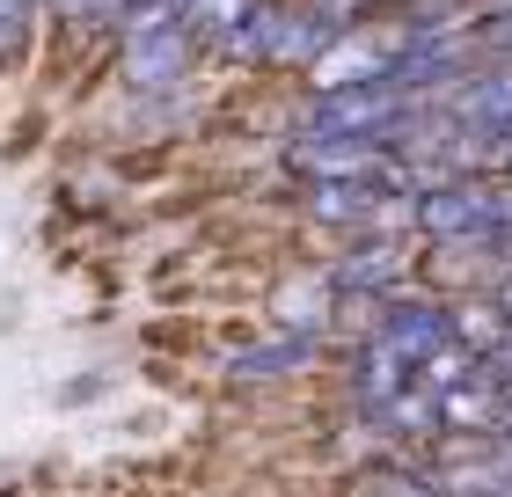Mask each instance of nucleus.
I'll return each mask as SVG.
<instances>
[{"mask_svg":"<svg viewBox=\"0 0 512 497\" xmlns=\"http://www.w3.org/2000/svg\"><path fill=\"white\" fill-rule=\"evenodd\" d=\"M322 359V337H293V329H264L249 351H235L227 359V373L235 381H278V373H300Z\"/></svg>","mask_w":512,"mask_h":497,"instance_id":"0eeeda50","label":"nucleus"},{"mask_svg":"<svg viewBox=\"0 0 512 497\" xmlns=\"http://www.w3.org/2000/svg\"><path fill=\"white\" fill-rule=\"evenodd\" d=\"M366 81H388V44L366 37V30H344L330 52L308 66V96H330V88H366Z\"/></svg>","mask_w":512,"mask_h":497,"instance_id":"423d86ee","label":"nucleus"},{"mask_svg":"<svg viewBox=\"0 0 512 497\" xmlns=\"http://www.w3.org/2000/svg\"><path fill=\"white\" fill-rule=\"evenodd\" d=\"M249 8H256V0H191V8H183V37H191L198 52H220V44L242 30Z\"/></svg>","mask_w":512,"mask_h":497,"instance_id":"6e6552de","label":"nucleus"},{"mask_svg":"<svg viewBox=\"0 0 512 497\" xmlns=\"http://www.w3.org/2000/svg\"><path fill=\"white\" fill-rule=\"evenodd\" d=\"M439 117H447L454 139H469V147L512 154V59H483L469 81H454L447 96H439Z\"/></svg>","mask_w":512,"mask_h":497,"instance_id":"7ed1b4c3","label":"nucleus"},{"mask_svg":"<svg viewBox=\"0 0 512 497\" xmlns=\"http://www.w3.org/2000/svg\"><path fill=\"white\" fill-rule=\"evenodd\" d=\"M37 44V0H0V66H22Z\"/></svg>","mask_w":512,"mask_h":497,"instance_id":"1a4fd4ad","label":"nucleus"},{"mask_svg":"<svg viewBox=\"0 0 512 497\" xmlns=\"http://www.w3.org/2000/svg\"><path fill=\"white\" fill-rule=\"evenodd\" d=\"M315 278L330 286V300H366V307H381V300H395V293L417 286V264L403 256L395 234H359V242H344Z\"/></svg>","mask_w":512,"mask_h":497,"instance_id":"f03ea898","label":"nucleus"},{"mask_svg":"<svg viewBox=\"0 0 512 497\" xmlns=\"http://www.w3.org/2000/svg\"><path fill=\"white\" fill-rule=\"evenodd\" d=\"M388 161L395 154L374 147V139H330V132H293L286 139V169L308 183V191H330V183H381L388 191Z\"/></svg>","mask_w":512,"mask_h":497,"instance_id":"20e7f679","label":"nucleus"},{"mask_svg":"<svg viewBox=\"0 0 512 497\" xmlns=\"http://www.w3.org/2000/svg\"><path fill=\"white\" fill-rule=\"evenodd\" d=\"M483 300L498 307V322H505V337H512V271H505V278H491V286H483Z\"/></svg>","mask_w":512,"mask_h":497,"instance_id":"9d476101","label":"nucleus"},{"mask_svg":"<svg viewBox=\"0 0 512 497\" xmlns=\"http://www.w3.org/2000/svg\"><path fill=\"white\" fill-rule=\"evenodd\" d=\"M410 220L425 227L439 249H454V242H491L498 227H512L505 176H447L439 191H425V198L410 205Z\"/></svg>","mask_w":512,"mask_h":497,"instance_id":"f257e3e1","label":"nucleus"},{"mask_svg":"<svg viewBox=\"0 0 512 497\" xmlns=\"http://www.w3.org/2000/svg\"><path fill=\"white\" fill-rule=\"evenodd\" d=\"M118 52H125V88H139V96H169V88L191 74L198 44L183 30H154V37H125Z\"/></svg>","mask_w":512,"mask_h":497,"instance_id":"39448f33","label":"nucleus"}]
</instances>
